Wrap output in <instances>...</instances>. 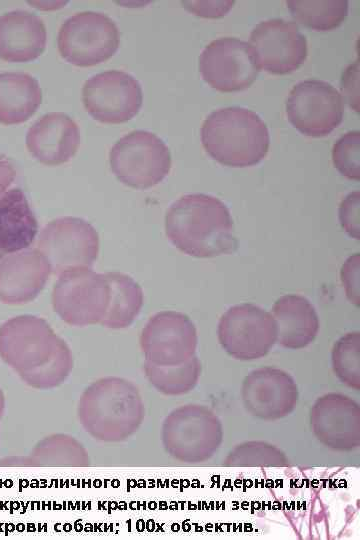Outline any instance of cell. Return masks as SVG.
I'll list each match as a JSON object with an SVG mask.
<instances>
[{"mask_svg": "<svg viewBox=\"0 0 360 540\" xmlns=\"http://www.w3.org/2000/svg\"><path fill=\"white\" fill-rule=\"evenodd\" d=\"M0 358L36 389L59 386L73 368L66 342L43 318L33 315H19L1 324Z\"/></svg>", "mask_w": 360, "mask_h": 540, "instance_id": "obj_1", "label": "cell"}, {"mask_svg": "<svg viewBox=\"0 0 360 540\" xmlns=\"http://www.w3.org/2000/svg\"><path fill=\"white\" fill-rule=\"evenodd\" d=\"M165 230L177 249L193 257H216L237 248L229 209L211 195L188 194L172 203L165 216Z\"/></svg>", "mask_w": 360, "mask_h": 540, "instance_id": "obj_2", "label": "cell"}, {"mask_svg": "<svg viewBox=\"0 0 360 540\" xmlns=\"http://www.w3.org/2000/svg\"><path fill=\"white\" fill-rule=\"evenodd\" d=\"M144 405L137 387L123 378L105 377L82 393L78 417L94 439L118 442L137 431L144 418Z\"/></svg>", "mask_w": 360, "mask_h": 540, "instance_id": "obj_3", "label": "cell"}, {"mask_svg": "<svg viewBox=\"0 0 360 540\" xmlns=\"http://www.w3.org/2000/svg\"><path fill=\"white\" fill-rule=\"evenodd\" d=\"M201 141L206 152L220 164L247 167L266 156L270 137L258 114L235 106L207 116L201 127Z\"/></svg>", "mask_w": 360, "mask_h": 540, "instance_id": "obj_4", "label": "cell"}, {"mask_svg": "<svg viewBox=\"0 0 360 540\" xmlns=\"http://www.w3.org/2000/svg\"><path fill=\"white\" fill-rule=\"evenodd\" d=\"M113 174L123 184L146 189L160 183L171 168V154L156 134L135 130L121 137L109 152Z\"/></svg>", "mask_w": 360, "mask_h": 540, "instance_id": "obj_5", "label": "cell"}, {"mask_svg": "<svg viewBox=\"0 0 360 540\" xmlns=\"http://www.w3.org/2000/svg\"><path fill=\"white\" fill-rule=\"evenodd\" d=\"M222 425L217 416L201 405H186L172 411L162 426V442L175 459L196 463L210 458L221 444Z\"/></svg>", "mask_w": 360, "mask_h": 540, "instance_id": "obj_6", "label": "cell"}, {"mask_svg": "<svg viewBox=\"0 0 360 540\" xmlns=\"http://www.w3.org/2000/svg\"><path fill=\"white\" fill-rule=\"evenodd\" d=\"M110 301V286L105 274L81 267L62 272L52 292L54 311L71 326L100 323Z\"/></svg>", "mask_w": 360, "mask_h": 540, "instance_id": "obj_7", "label": "cell"}, {"mask_svg": "<svg viewBox=\"0 0 360 540\" xmlns=\"http://www.w3.org/2000/svg\"><path fill=\"white\" fill-rule=\"evenodd\" d=\"M120 43L116 23L106 14L84 11L67 18L58 32L57 45L69 63L87 67L106 61Z\"/></svg>", "mask_w": 360, "mask_h": 540, "instance_id": "obj_8", "label": "cell"}, {"mask_svg": "<svg viewBox=\"0 0 360 540\" xmlns=\"http://www.w3.org/2000/svg\"><path fill=\"white\" fill-rule=\"evenodd\" d=\"M36 248L49 262L51 272L59 275L74 268H91L98 257L99 236L86 220L66 216L44 226Z\"/></svg>", "mask_w": 360, "mask_h": 540, "instance_id": "obj_9", "label": "cell"}, {"mask_svg": "<svg viewBox=\"0 0 360 540\" xmlns=\"http://www.w3.org/2000/svg\"><path fill=\"white\" fill-rule=\"evenodd\" d=\"M218 339L232 357L258 359L265 356L277 341L276 322L259 306L248 303L235 305L221 316Z\"/></svg>", "mask_w": 360, "mask_h": 540, "instance_id": "obj_10", "label": "cell"}, {"mask_svg": "<svg viewBox=\"0 0 360 540\" xmlns=\"http://www.w3.org/2000/svg\"><path fill=\"white\" fill-rule=\"evenodd\" d=\"M290 123L301 133L320 137L331 133L343 119L344 101L330 83L307 79L297 83L286 101Z\"/></svg>", "mask_w": 360, "mask_h": 540, "instance_id": "obj_11", "label": "cell"}, {"mask_svg": "<svg viewBox=\"0 0 360 540\" xmlns=\"http://www.w3.org/2000/svg\"><path fill=\"white\" fill-rule=\"evenodd\" d=\"M82 101L94 119L117 124L130 120L138 113L143 94L140 83L131 74L108 70L85 81Z\"/></svg>", "mask_w": 360, "mask_h": 540, "instance_id": "obj_12", "label": "cell"}, {"mask_svg": "<svg viewBox=\"0 0 360 540\" xmlns=\"http://www.w3.org/2000/svg\"><path fill=\"white\" fill-rule=\"evenodd\" d=\"M248 44L257 67L274 74L296 70L307 56V41L298 25L282 18L259 22Z\"/></svg>", "mask_w": 360, "mask_h": 540, "instance_id": "obj_13", "label": "cell"}, {"mask_svg": "<svg viewBox=\"0 0 360 540\" xmlns=\"http://www.w3.org/2000/svg\"><path fill=\"white\" fill-rule=\"evenodd\" d=\"M140 345L146 362L179 365L195 356L196 328L187 315L162 311L152 316L143 328Z\"/></svg>", "mask_w": 360, "mask_h": 540, "instance_id": "obj_14", "label": "cell"}, {"mask_svg": "<svg viewBox=\"0 0 360 540\" xmlns=\"http://www.w3.org/2000/svg\"><path fill=\"white\" fill-rule=\"evenodd\" d=\"M199 70L211 87L222 92L248 88L259 73L249 44L235 37L211 41L200 54Z\"/></svg>", "mask_w": 360, "mask_h": 540, "instance_id": "obj_15", "label": "cell"}, {"mask_svg": "<svg viewBox=\"0 0 360 540\" xmlns=\"http://www.w3.org/2000/svg\"><path fill=\"white\" fill-rule=\"evenodd\" d=\"M242 400L253 416L276 420L293 411L298 400V389L293 378L285 371L264 367L245 377Z\"/></svg>", "mask_w": 360, "mask_h": 540, "instance_id": "obj_16", "label": "cell"}, {"mask_svg": "<svg viewBox=\"0 0 360 540\" xmlns=\"http://www.w3.org/2000/svg\"><path fill=\"white\" fill-rule=\"evenodd\" d=\"M311 427L325 446L341 451L360 445V408L342 394L330 393L319 398L311 409Z\"/></svg>", "mask_w": 360, "mask_h": 540, "instance_id": "obj_17", "label": "cell"}, {"mask_svg": "<svg viewBox=\"0 0 360 540\" xmlns=\"http://www.w3.org/2000/svg\"><path fill=\"white\" fill-rule=\"evenodd\" d=\"M51 273L49 262L37 248L0 257V301L21 305L34 300Z\"/></svg>", "mask_w": 360, "mask_h": 540, "instance_id": "obj_18", "label": "cell"}, {"mask_svg": "<svg viewBox=\"0 0 360 540\" xmlns=\"http://www.w3.org/2000/svg\"><path fill=\"white\" fill-rule=\"evenodd\" d=\"M80 133L77 123L63 112H50L28 129L26 146L40 163L56 166L68 162L77 152Z\"/></svg>", "mask_w": 360, "mask_h": 540, "instance_id": "obj_19", "label": "cell"}, {"mask_svg": "<svg viewBox=\"0 0 360 540\" xmlns=\"http://www.w3.org/2000/svg\"><path fill=\"white\" fill-rule=\"evenodd\" d=\"M47 32L44 22L26 10L0 16V58L8 62H29L44 51Z\"/></svg>", "mask_w": 360, "mask_h": 540, "instance_id": "obj_20", "label": "cell"}, {"mask_svg": "<svg viewBox=\"0 0 360 540\" xmlns=\"http://www.w3.org/2000/svg\"><path fill=\"white\" fill-rule=\"evenodd\" d=\"M272 312L281 346L301 349L313 342L319 330V319L307 298L297 294L284 295L275 302Z\"/></svg>", "mask_w": 360, "mask_h": 540, "instance_id": "obj_21", "label": "cell"}, {"mask_svg": "<svg viewBox=\"0 0 360 540\" xmlns=\"http://www.w3.org/2000/svg\"><path fill=\"white\" fill-rule=\"evenodd\" d=\"M37 219L21 188L14 186L0 199V257L34 243Z\"/></svg>", "mask_w": 360, "mask_h": 540, "instance_id": "obj_22", "label": "cell"}, {"mask_svg": "<svg viewBox=\"0 0 360 540\" xmlns=\"http://www.w3.org/2000/svg\"><path fill=\"white\" fill-rule=\"evenodd\" d=\"M42 101L39 82L24 72L0 73V123L20 124L37 111Z\"/></svg>", "mask_w": 360, "mask_h": 540, "instance_id": "obj_23", "label": "cell"}, {"mask_svg": "<svg viewBox=\"0 0 360 540\" xmlns=\"http://www.w3.org/2000/svg\"><path fill=\"white\" fill-rule=\"evenodd\" d=\"M110 286V301L100 324L121 329L132 324L143 305V291L130 276L120 272L104 273Z\"/></svg>", "mask_w": 360, "mask_h": 540, "instance_id": "obj_24", "label": "cell"}, {"mask_svg": "<svg viewBox=\"0 0 360 540\" xmlns=\"http://www.w3.org/2000/svg\"><path fill=\"white\" fill-rule=\"evenodd\" d=\"M31 466H87L88 453L75 438L56 434L39 441L28 456Z\"/></svg>", "mask_w": 360, "mask_h": 540, "instance_id": "obj_25", "label": "cell"}, {"mask_svg": "<svg viewBox=\"0 0 360 540\" xmlns=\"http://www.w3.org/2000/svg\"><path fill=\"white\" fill-rule=\"evenodd\" d=\"M286 3L299 23L319 31L338 27L349 10L347 0H288Z\"/></svg>", "mask_w": 360, "mask_h": 540, "instance_id": "obj_26", "label": "cell"}, {"mask_svg": "<svg viewBox=\"0 0 360 540\" xmlns=\"http://www.w3.org/2000/svg\"><path fill=\"white\" fill-rule=\"evenodd\" d=\"M144 372L159 392L166 395H181L192 390L201 373V363L196 356L188 361L171 366H159L145 361Z\"/></svg>", "mask_w": 360, "mask_h": 540, "instance_id": "obj_27", "label": "cell"}, {"mask_svg": "<svg viewBox=\"0 0 360 540\" xmlns=\"http://www.w3.org/2000/svg\"><path fill=\"white\" fill-rule=\"evenodd\" d=\"M332 365L336 376L346 385L360 388V335L352 332L341 337L332 350Z\"/></svg>", "mask_w": 360, "mask_h": 540, "instance_id": "obj_28", "label": "cell"}, {"mask_svg": "<svg viewBox=\"0 0 360 540\" xmlns=\"http://www.w3.org/2000/svg\"><path fill=\"white\" fill-rule=\"evenodd\" d=\"M284 453L273 445L264 442H248L234 448L225 459L231 466L284 465Z\"/></svg>", "mask_w": 360, "mask_h": 540, "instance_id": "obj_29", "label": "cell"}, {"mask_svg": "<svg viewBox=\"0 0 360 540\" xmlns=\"http://www.w3.org/2000/svg\"><path fill=\"white\" fill-rule=\"evenodd\" d=\"M332 160L335 168L345 177L360 178V132L349 131L333 145Z\"/></svg>", "mask_w": 360, "mask_h": 540, "instance_id": "obj_30", "label": "cell"}, {"mask_svg": "<svg viewBox=\"0 0 360 540\" xmlns=\"http://www.w3.org/2000/svg\"><path fill=\"white\" fill-rule=\"evenodd\" d=\"M360 193H349L339 207V220L343 229L353 238H360L359 223Z\"/></svg>", "mask_w": 360, "mask_h": 540, "instance_id": "obj_31", "label": "cell"}, {"mask_svg": "<svg viewBox=\"0 0 360 540\" xmlns=\"http://www.w3.org/2000/svg\"><path fill=\"white\" fill-rule=\"evenodd\" d=\"M359 276H360V256L355 254L349 257L342 266L341 280L349 300L355 305H359Z\"/></svg>", "mask_w": 360, "mask_h": 540, "instance_id": "obj_32", "label": "cell"}, {"mask_svg": "<svg viewBox=\"0 0 360 540\" xmlns=\"http://www.w3.org/2000/svg\"><path fill=\"white\" fill-rule=\"evenodd\" d=\"M340 87L349 106L359 112V62L348 65L342 73Z\"/></svg>", "mask_w": 360, "mask_h": 540, "instance_id": "obj_33", "label": "cell"}, {"mask_svg": "<svg viewBox=\"0 0 360 540\" xmlns=\"http://www.w3.org/2000/svg\"><path fill=\"white\" fill-rule=\"evenodd\" d=\"M185 7L197 15L205 17H220L225 15L232 5L233 1H188L184 2Z\"/></svg>", "mask_w": 360, "mask_h": 540, "instance_id": "obj_34", "label": "cell"}, {"mask_svg": "<svg viewBox=\"0 0 360 540\" xmlns=\"http://www.w3.org/2000/svg\"><path fill=\"white\" fill-rule=\"evenodd\" d=\"M16 170L13 163L0 153V199L15 186Z\"/></svg>", "mask_w": 360, "mask_h": 540, "instance_id": "obj_35", "label": "cell"}, {"mask_svg": "<svg viewBox=\"0 0 360 540\" xmlns=\"http://www.w3.org/2000/svg\"><path fill=\"white\" fill-rule=\"evenodd\" d=\"M4 409H5V397H4V394H3V392H2V390L0 388V419L3 416Z\"/></svg>", "mask_w": 360, "mask_h": 540, "instance_id": "obj_36", "label": "cell"}]
</instances>
